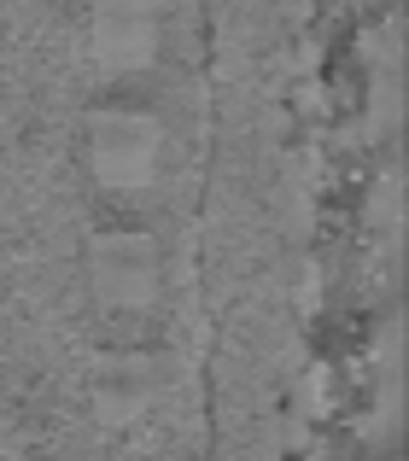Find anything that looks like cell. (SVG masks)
Here are the masks:
<instances>
[{
	"mask_svg": "<svg viewBox=\"0 0 409 461\" xmlns=\"http://www.w3.org/2000/svg\"><path fill=\"white\" fill-rule=\"evenodd\" d=\"M88 269H94V298H100L105 310H117V315H147L164 298V258H159V246H152L147 234H135V228H129V234L94 240Z\"/></svg>",
	"mask_w": 409,
	"mask_h": 461,
	"instance_id": "2",
	"label": "cell"
},
{
	"mask_svg": "<svg viewBox=\"0 0 409 461\" xmlns=\"http://www.w3.org/2000/svg\"><path fill=\"white\" fill-rule=\"evenodd\" d=\"M94 65L105 77H123V70H141L159 47V23H152L147 0H100L94 6Z\"/></svg>",
	"mask_w": 409,
	"mask_h": 461,
	"instance_id": "3",
	"label": "cell"
},
{
	"mask_svg": "<svg viewBox=\"0 0 409 461\" xmlns=\"http://www.w3.org/2000/svg\"><path fill=\"white\" fill-rule=\"evenodd\" d=\"M164 392H170V380L152 368V357H112L100 368V385H94V409L105 427H129V420L152 415Z\"/></svg>",
	"mask_w": 409,
	"mask_h": 461,
	"instance_id": "4",
	"label": "cell"
},
{
	"mask_svg": "<svg viewBox=\"0 0 409 461\" xmlns=\"http://www.w3.org/2000/svg\"><path fill=\"white\" fill-rule=\"evenodd\" d=\"M88 164L100 176V187L112 193H147L164 169V129L141 112H105L94 117Z\"/></svg>",
	"mask_w": 409,
	"mask_h": 461,
	"instance_id": "1",
	"label": "cell"
}]
</instances>
